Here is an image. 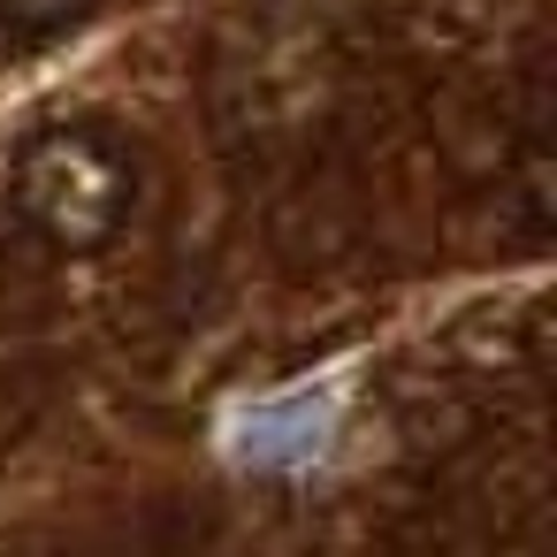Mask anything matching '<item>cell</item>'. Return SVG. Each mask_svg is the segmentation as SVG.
<instances>
[{
	"label": "cell",
	"instance_id": "7a4b0ae2",
	"mask_svg": "<svg viewBox=\"0 0 557 557\" xmlns=\"http://www.w3.org/2000/svg\"><path fill=\"white\" fill-rule=\"evenodd\" d=\"M85 9L92 0H0V16H16V24H70Z\"/></svg>",
	"mask_w": 557,
	"mask_h": 557
},
{
	"label": "cell",
	"instance_id": "6da1fadb",
	"mask_svg": "<svg viewBox=\"0 0 557 557\" xmlns=\"http://www.w3.org/2000/svg\"><path fill=\"white\" fill-rule=\"evenodd\" d=\"M138 207V169L131 153L92 131V123H54L16 153V214L54 245V252H100L123 237Z\"/></svg>",
	"mask_w": 557,
	"mask_h": 557
}]
</instances>
